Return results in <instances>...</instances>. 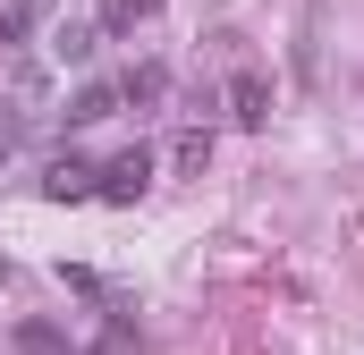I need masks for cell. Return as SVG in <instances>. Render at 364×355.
Listing matches in <instances>:
<instances>
[{"instance_id":"1","label":"cell","mask_w":364,"mask_h":355,"mask_svg":"<svg viewBox=\"0 0 364 355\" xmlns=\"http://www.w3.org/2000/svg\"><path fill=\"white\" fill-rule=\"evenodd\" d=\"M144 186H153V144H127V153H110V161L93 170V195H102V203H136Z\"/></svg>"},{"instance_id":"2","label":"cell","mask_w":364,"mask_h":355,"mask_svg":"<svg viewBox=\"0 0 364 355\" xmlns=\"http://www.w3.org/2000/svg\"><path fill=\"white\" fill-rule=\"evenodd\" d=\"M102 51V17H51V60L60 68H85Z\"/></svg>"},{"instance_id":"5","label":"cell","mask_w":364,"mask_h":355,"mask_svg":"<svg viewBox=\"0 0 364 355\" xmlns=\"http://www.w3.org/2000/svg\"><path fill=\"white\" fill-rule=\"evenodd\" d=\"M60 17V0H9L0 9V43H17V34H34V26H51Z\"/></svg>"},{"instance_id":"10","label":"cell","mask_w":364,"mask_h":355,"mask_svg":"<svg viewBox=\"0 0 364 355\" xmlns=\"http://www.w3.org/2000/svg\"><path fill=\"white\" fill-rule=\"evenodd\" d=\"M161 0H110V26H127V17H153Z\"/></svg>"},{"instance_id":"9","label":"cell","mask_w":364,"mask_h":355,"mask_svg":"<svg viewBox=\"0 0 364 355\" xmlns=\"http://www.w3.org/2000/svg\"><path fill=\"white\" fill-rule=\"evenodd\" d=\"M203 161H212V136H195V127H186V136H178V170H203Z\"/></svg>"},{"instance_id":"3","label":"cell","mask_w":364,"mask_h":355,"mask_svg":"<svg viewBox=\"0 0 364 355\" xmlns=\"http://www.w3.org/2000/svg\"><path fill=\"white\" fill-rule=\"evenodd\" d=\"M229 110H237V127H263V119H272V85H263L255 68H237V77H229Z\"/></svg>"},{"instance_id":"11","label":"cell","mask_w":364,"mask_h":355,"mask_svg":"<svg viewBox=\"0 0 364 355\" xmlns=\"http://www.w3.org/2000/svg\"><path fill=\"white\" fill-rule=\"evenodd\" d=\"M0 288H9V254H0Z\"/></svg>"},{"instance_id":"6","label":"cell","mask_w":364,"mask_h":355,"mask_svg":"<svg viewBox=\"0 0 364 355\" xmlns=\"http://www.w3.org/2000/svg\"><path fill=\"white\" fill-rule=\"evenodd\" d=\"M110 110H119V85H85L77 102H68V110H60V119H68V127H102Z\"/></svg>"},{"instance_id":"8","label":"cell","mask_w":364,"mask_h":355,"mask_svg":"<svg viewBox=\"0 0 364 355\" xmlns=\"http://www.w3.org/2000/svg\"><path fill=\"white\" fill-rule=\"evenodd\" d=\"M17 144H26V110H17V102H0V153H17Z\"/></svg>"},{"instance_id":"7","label":"cell","mask_w":364,"mask_h":355,"mask_svg":"<svg viewBox=\"0 0 364 355\" xmlns=\"http://www.w3.org/2000/svg\"><path fill=\"white\" fill-rule=\"evenodd\" d=\"M17 355H77L60 322H17Z\"/></svg>"},{"instance_id":"4","label":"cell","mask_w":364,"mask_h":355,"mask_svg":"<svg viewBox=\"0 0 364 355\" xmlns=\"http://www.w3.org/2000/svg\"><path fill=\"white\" fill-rule=\"evenodd\" d=\"M43 195H51V203H85L93 195V161H77V153L51 161V170H43Z\"/></svg>"}]
</instances>
